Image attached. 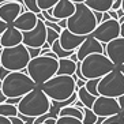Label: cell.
I'll return each instance as SVG.
<instances>
[{
	"instance_id": "obj_45",
	"label": "cell",
	"mask_w": 124,
	"mask_h": 124,
	"mask_svg": "<svg viewBox=\"0 0 124 124\" xmlns=\"http://www.w3.org/2000/svg\"><path fill=\"white\" fill-rule=\"evenodd\" d=\"M120 36L124 37V22L120 23Z\"/></svg>"
},
{
	"instance_id": "obj_6",
	"label": "cell",
	"mask_w": 124,
	"mask_h": 124,
	"mask_svg": "<svg viewBox=\"0 0 124 124\" xmlns=\"http://www.w3.org/2000/svg\"><path fill=\"white\" fill-rule=\"evenodd\" d=\"M113 68H116V66L110 62L105 53H91L83 60H80V72L86 80L94 78L100 79L110 72Z\"/></svg>"
},
{
	"instance_id": "obj_3",
	"label": "cell",
	"mask_w": 124,
	"mask_h": 124,
	"mask_svg": "<svg viewBox=\"0 0 124 124\" xmlns=\"http://www.w3.org/2000/svg\"><path fill=\"white\" fill-rule=\"evenodd\" d=\"M97 19H95L93 10L89 8L85 3L75 4L74 14L67 18V29L72 33L79 36H89L93 33V30L97 27Z\"/></svg>"
},
{
	"instance_id": "obj_7",
	"label": "cell",
	"mask_w": 124,
	"mask_h": 124,
	"mask_svg": "<svg viewBox=\"0 0 124 124\" xmlns=\"http://www.w3.org/2000/svg\"><path fill=\"white\" fill-rule=\"evenodd\" d=\"M30 55L27 46L23 44H18L15 46L1 48L0 49V62L4 68L10 71H23L27 67L30 60Z\"/></svg>"
},
{
	"instance_id": "obj_49",
	"label": "cell",
	"mask_w": 124,
	"mask_h": 124,
	"mask_svg": "<svg viewBox=\"0 0 124 124\" xmlns=\"http://www.w3.org/2000/svg\"><path fill=\"white\" fill-rule=\"evenodd\" d=\"M120 8L124 11V0H121V4H120Z\"/></svg>"
},
{
	"instance_id": "obj_27",
	"label": "cell",
	"mask_w": 124,
	"mask_h": 124,
	"mask_svg": "<svg viewBox=\"0 0 124 124\" xmlns=\"http://www.w3.org/2000/svg\"><path fill=\"white\" fill-rule=\"evenodd\" d=\"M98 80L97 78H94V79H87L86 80V83H85V87L87 89V91H90L93 95H95V97H98V90H97V86H98Z\"/></svg>"
},
{
	"instance_id": "obj_35",
	"label": "cell",
	"mask_w": 124,
	"mask_h": 124,
	"mask_svg": "<svg viewBox=\"0 0 124 124\" xmlns=\"http://www.w3.org/2000/svg\"><path fill=\"white\" fill-rule=\"evenodd\" d=\"M10 120H11V124H25L19 116H12V117H10Z\"/></svg>"
},
{
	"instance_id": "obj_32",
	"label": "cell",
	"mask_w": 124,
	"mask_h": 124,
	"mask_svg": "<svg viewBox=\"0 0 124 124\" xmlns=\"http://www.w3.org/2000/svg\"><path fill=\"white\" fill-rule=\"evenodd\" d=\"M27 51H29L30 57H36V56L41 55V48H29L27 46Z\"/></svg>"
},
{
	"instance_id": "obj_52",
	"label": "cell",
	"mask_w": 124,
	"mask_h": 124,
	"mask_svg": "<svg viewBox=\"0 0 124 124\" xmlns=\"http://www.w3.org/2000/svg\"><path fill=\"white\" fill-rule=\"evenodd\" d=\"M0 66H1V62H0Z\"/></svg>"
},
{
	"instance_id": "obj_37",
	"label": "cell",
	"mask_w": 124,
	"mask_h": 124,
	"mask_svg": "<svg viewBox=\"0 0 124 124\" xmlns=\"http://www.w3.org/2000/svg\"><path fill=\"white\" fill-rule=\"evenodd\" d=\"M108 14H109V16L112 19H117V21H119V15H117L116 10H112V8H110V10H108Z\"/></svg>"
},
{
	"instance_id": "obj_18",
	"label": "cell",
	"mask_w": 124,
	"mask_h": 124,
	"mask_svg": "<svg viewBox=\"0 0 124 124\" xmlns=\"http://www.w3.org/2000/svg\"><path fill=\"white\" fill-rule=\"evenodd\" d=\"M52 11L56 19H67L75 11V3H72L71 0H59L52 7Z\"/></svg>"
},
{
	"instance_id": "obj_16",
	"label": "cell",
	"mask_w": 124,
	"mask_h": 124,
	"mask_svg": "<svg viewBox=\"0 0 124 124\" xmlns=\"http://www.w3.org/2000/svg\"><path fill=\"white\" fill-rule=\"evenodd\" d=\"M37 22H38V16H37L36 12L26 10V11L19 14V16L12 22V26L16 27L18 30H21V31H27V30L33 29L37 25Z\"/></svg>"
},
{
	"instance_id": "obj_34",
	"label": "cell",
	"mask_w": 124,
	"mask_h": 124,
	"mask_svg": "<svg viewBox=\"0 0 124 124\" xmlns=\"http://www.w3.org/2000/svg\"><path fill=\"white\" fill-rule=\"evenodd\" d=\"M8 74H10V70H7V68H4L3 66H0V79L3 80L4 78L7 77Z\"/></svg>"
},
{
	"instance_id": "obj_44",
	"label": "cell",
	"mask_w": 124,
	"mask_h": 124,
	"mask_svg": "<svg viewBox=\"0 0 124 124\" xmlns=\"http://www.w3.org/2000/svg\"><path fill=\"white\" fill-rule=\"evenodd\" d=\"M6 98H7V97H6V95L3 94V91L0 90V104H1V102H4V101H6Z\"/></svg>"
},
{
	"instance_id": "obj_13",
	"label": "cell",
	"mask_w": 124,
	"mask_h": 124,
	"mask_svg": "<svg viewBox=\"0 0 124 124\" xmlns=\"http://www.w3.org/2000/svg\"><path fill=\"white\" fill-rule=\"evenodd\" d=\"M104 45L105 44H102L98 40H95L91 34L86 36L83 42H82V44L77 48V51H75V53H77V56H78V60L80 62V60H83L87 55H91V53H104V52H105V46H104Z\"/></svg>"
},
{
	"instance_id": "obj_22",
	"label": "cell",
	"mask_w": 124,
	"mask_h": 124,
	"mask_svg": "<svg viewBox=\"0 0 124 124\" xmlns=\"http://www.w3.org/2000/svg\"><path fill=\"white\" fill-rule=\"evenodd\" d=\"M59 116H72V117H77L79 120L83 119V112L77 108L75 105H67L62 109H59Z\"/></svg>"
},
{
	"instance_id": "obj_43",
	"label": "cell",
	"mask_w": 124,
	"mask_h": 124,
	"mask_svg": "<svg viewBox=\"0 0 124 124\" xmlns=\"http://www.w3.org/2000/svg\"><path fill=\"white\" fill-rule=\"evenodd\" d=\"M70 59H71V60H74L75 63H77V62H79V60H78V56H77V53H75V52H74L72 55L70 56Z\"/></svg>"
},
{
	"instance_id": "obj_14",
	"label": "cell",
	"mask_w": 124,
	"mask_h": 124,
	"mask_svg": "<svg viewBox=\"0 0 124 124\" xmlns=\"http://www.w3.org/2000/svg\"><path fill=\"white\" fill-rule=\"evenodd\" d=\"M23 11H25L23 3L16 1V0H10V1L0 4V19L7 22L8 25H12V22Z\"/></svg>"
},
{
	"instance_id": "obj_12",
	"label": "cell",
	"mask_w": 124,
	"mask_h": 124,
	"mask_svg": "<svg viewBox=\"0 0 124 124\" xmlns=\"http://www.w3.org/2000/svg\"><path fill=\"white\" fill-rule=\"evenodd\" d=\"M104 53L109 57V60L116 67H120L124 63V37L119 36L117 38L105 44Z\"/></svg>"
},
{
	"instance_id": "obj_55",
	"label": "cell",
	"mask_w": 124,
	"mask_h": 124,
	"mask_svg": "<svg viewBox=\"0 0 124 124\" xmlns=\"http://www.w3.org/2000/svg\"><path fill=\"white\" fill-rule=\"evenodd\" d=\"M123 115H124V112H123Z\"/></svg>"
},
{
	"instance_id": "obj_48",
	"label": "cell",
	"mask_w": 124,
	"mask_h": 124,
	"mask_svg": "<svg viewBox=\"0 0 124 124\" xmlns=\"http://www.w3.org/2000/svg\"><path fill=\"white\" fill-rule=\"evenodd\" d=\"M119 70H120L121 72H123V74H124V63H123V64H121V66H120V67H119Z\"/></svg>"
},
{
	"instance_id": "obj_36",
	"label": "cell",
	"mask_w": 124,
	"mask_h": 124,
	"mask_svg": "<svg viewBox=\"0 0 124 124\" xmlns=\"http://www.w3.org/2000/svg\"><path fill=\"white\" fill-rule=\"evenodd\" d=\"M93 14H94L95 19H97V23H101V22H102V15H104V12H100V11H93Z\"/></svg>"
},
{
	"instance_id": "obj_40",
	"label": "cell",
	"mask_w": 124,
	"mask_h": 124,
	"mask_svg": "<svg viewBox=\"0 0 124 124\" xmlns=\"http://www.w3.org/2000/svg\"><path fill=\"white\" fill-rule=\"evenodd\" d=\"M57 25L62 27V29H66L67 27V19H59L57 21Z\"/></svg>"
},
{
	"instance_id": "obj_19",
	"label": "cell",
	"mask_w": 124,
	"mask_h": 124,
	"mask_svg": "<svg viewBox=\"0 0 124 124\" xmlns=\"http://www.w3.org/2000/svg\"><path fill=\"white\" fill-rule=\"evenodd\" d=\"M77 70V63L71 60L70 57H62L59 59V67L56 74L57 75H74Z\"/></svg>"
},
{
	"instance_id": "obj_53",
	"label": "cell",
	"mask_w": 124,
	"mask_h": 124,
	"mask_svg": "<svg viewBox=\"0 0 124 124\" xmlns=\"http://www.w3.org/2000/svg\"><path fill=\"white\" fill-rule=\"evenodd\" d=\"M0 49H1V45H0Z\"/></svg>"
},
{
	"instance_id": "obj_39",
	"label": "cell",
	"mask_w": 124,
	"mask_h": 124,
	"mask_svg": "<svg viewBox=\"0 0 124 124\" xmlns=\"http://www.w3.org/2000/svg\"><path fill=\"white\" fill-rule=\"evenodd\" d=\"M0 124H11L10 117H6V116H1L0 115Z\"/></svg>"
},
{
	"instance_id": "obj_24",
	"label": "cell",
	"mask_w": 124,
	"mask_h": 124,
	"mask_svg": "<svg viewBox=\"0 0 124 124\" xmlns=\"http://www.w3.org/2000/svg\"><path fill=\"white\" fill-rule=\"evenodd\" d=\"M80 110L83 112V119H82V123H83V124H95L97 117H98V116L93 112V109H91V108H86V106H83V108H80Z\"/></svg>"
},
{
	"instance_id": "obj_47",
	"label": "cell",
	"mask_w": 124,
	"mask_h": 124,
	"mask_svg": "<svg viewBox=\"0 0 124 124\" xmlns=\"http://www.w3.org/2000/svg\"><path fill=\"white\" fill-rule=\"evenodd\" d=\"M71 1H72V3H85V1H86V0H71Z\"/></svg>"
},
{
	"instance_id": "obj_26",
	"label": "cell",
	"mask_w": 124,
	"mask_h": 124,
	"mask_svg": "<svg viewBox=\"0 0 124 124\" xmlns=\"http://www.w3.org/2000/svg\"><path fill=\"white\" fill-rule=\"evenodd\" d=\"M102 124H124V115H123V112L105 117L104 121H102Z\"/></svg>"
},
{
	"instance_id": "obj_10",
	"label": "cell",
	"mask_w": 124,
	"mask_h": 124,
	"mask_svg": "<svg viewBox=\"0 0 124 124\" xmlns=\"http://www.w3.org/2000/svg\"><path fill=\"white\" fill-rule=\"evenodd\" d=\"M22 44L29 48H42L46 42V26L44 19L38 18V22L31 30L22 31Z\"/></svg>"
},
{
	"instance_id": "obj_11",
	"label": "cell",
	"mask_w": 124,
	"mask_h": 124,
	"mask_svg": "<svg viewBox=\"0 0 124 124\" xmlns=\"http://www.w3.org/2000/svg\"><path fill=\"white\" fill-rule=\"evenodd\" d=\"M93 112L97 116H102V117H108L112 115L121 112L120 104L117 101V98L113 97H106V95H98L95 97V101L91 106Z\"/></svg>"
},
{
	"instance_id": "obj_9",
	"label": "cell",
	"mask_w": 124,
	"mask_h": 124,
	"mask_svg": "<svg viewBox=\"0 0 124 124\" xmlns=\"http://www.w3.org/2000/svg\"><path fill=\"white\" fill-rule=\"evenodd\" d=\"M91 36L102 44H108L109 41L115 40L120 36V22L117 19H112V18L102 21L93 30Z\"/></svg>"
},
{
	"instance_id": "obj_54",
	"label": "cell",
	"mask_w": 124,
	"mask_h": 124,
	"mask_svg": "<svg viewBox=\"0 0 124 124\" xmlns=\"http://www.w3.org/2000/svg\"><path fill=\"white\" fill-rule=\"evenodd\" d=\"M41 124H45V123H41Z\"/></svg>"
},
{
	"instance_id": "obj_33",
	"label": "cell",
	"mask_w": 124,
	"mask_h": 124,
	"mask_svg": "<svg viewBox=\"0 0 124 124\" xmlns=\"http://www.w3.org/2000/svg\"><path fill=\"white\" fill-rule=\"evenodd\" d=\"M18 116L22 119L25 124H34V119H36V117H33V116H25V115H21V113H19Z\"/></svg>"
},
{
	"instance_id": "obj_31",
	"label": "cell",
	"mask_w": 124,
	"mask_h": 124,
	"mask_svg": "<svg viewBox=\"0 0 124 124\" xmlns=\"http://www.w3.org/2000/svg\"><path fill=\"white\" fill-rule=\"evenodd\" d=\"M59 36H60V34H59L56 30L51 29V27H46V42L49 45H52L56 40H59Z\"/></svg>"
},
{
	"instance_id": "obj_5",
	"label": "cell",
	"mask_w": 124,
	"mask_h": 124,
	"mask_svg": "<svg viewBox=\"0 0 124 124\" xmlns=\"http://www.w3.org/2000/svg\"><path fill=\"white\" fill-rule=\"evenodd\" d=\"M37 85L34 80L27 75L25 70L23 71H10L7 77L1 80V89L3 94L10 97H23L30 90H33Z\"/></svg>"
},
{
	"instance_id": "obj_21",
	"label": "cell",
	"mask_w": 124,
	"mask_h": 124,
	"mask_svg": "<svg viewBox=\"0 0 124 124\" xmlns=\"http://www.w3.org/2000/svg\"><path fill=\"white\" fill-rule=\"evenodd\" d=\"M77 94H78V100H79L86 108H91V106H93V104H94V101H95V95H93L90 91H87V89L85 87V86L78 89Z\"/></svg>"
},
{
	"instance_id": "obj_42",
	"label": "cell",
	"mask_w": 124,
	"mask_h": 124,
	"mask_svg": "<svg viewBox=\"0 0 124 124\" xmlns=\"http://www.w3.org/2000/svg\"><path fill=\"white\" fill-rule=\"evenodd\" d=\"M45 124H56V119L55 117H48L46 120H44Z\"/></svg>"
},
{
	"instance_id": "obj_50",
	"label": "cell",
	"mask_w": 124,
	"mask_h": 124,
	"mask_svg": "<svg viewBox=\"0 0 124 124\" xmlns=\"http://www.w3.org/2000/svg\"><path fill=\"white\" fill-rule=\"evenodd\" d=\"M6 1H10V0H0V4H1V3H6Z\"/></svg>"
},
{
	"instance_id": "obj_46",
	"label": "cell",
	"mask_w": 124,
	"mask_h": 124,
	"mask_svg": "<svg viewBox=\"0 0 124 124\" xmlns=\"http://www.w3.org/2000/svg\"><path fill=\"white\" fill-rule=\"evenodd\" d=\"M116 12H117V15H119V18H121V16L124 15V11L121 10V8H117V10H116Z\"/></svg>"
},
{
	"instance_id": "obj_29",
	"label": "cell",
	"mask_w": 124,
	"mask_h": 124,
	"mask_svg": "<svg viewBox=\"0 0 124 124\" xmlns=\"http://www.w3.org/2000/svg\"><path fill=\"white\" fill-rule=\"evenodd\" d=\"M22 3H23L26 10L33 11V12H36V14L41 12L40 8H38V4H37V0H22Z\"/></svg>"
},
{
	"instance_id": "obj_38",
	"label": "cell",
	"mask_w": 124,
	"mask_h": 124,
	"mask_svg": "<svg viewBox=\"0 0 124 124\" xmlns=\"http://www.w3.org/2000/svg\"><path fill=\"white\" fill-rule=\"evenodd\" d=\"M8 27V23L7 22H4V21H1V19H0V36H1V33H3L4 30L7 29Z\"/></svg>"
},
{
	"instance_id": "obj_20",
	"label": "cell",
	"mask_w": 124,
	"mask_h": 124,
	"mask_svg": "<svg viewBox=\"0 0 124 124\" xmlns=\"http://www.w3.org/2000/svg\"><path fill=\"white\" fill-rule=\"evenodd\" d=\"M115 0H86L85 4L89 8H91L93 11H100V12H105L108 10L112 8V4Z\"/></svg>"
},
{
	"instance_id": "obj_4",
	"label": "cell",
	"mask_w": 124,
	"mask_h": 124,
	"mask_svg": "<svg viewBox=\"0 0 124 124\" xmlns=\"http://www.w3.org/2000/svg\"><path fill=\"white\" fill-rule=\"evenodd\" d=\"M57 67H59V59L40 55L36 56V57H31L29 60L27 67H26V72L34 80V83L37 86H40L44 82H46L49 78L56 75Z\"/></svg>"
},
{
	"instance_id": "obj_30",
	"label": "cell",
	"mask_w": 124,
	"mask_h": 124,
	"mask_svg": "<svg viewBox=\"0 0 124 124\" xmlns=\"http://www.w3.org/2000/svg\"><path fill=\"white\" fill-rule=\"evenodd\" d=\"M59 0H37V4H38V8L40 11H44V10H49L57 3Z\"/></svg>"
},
{
	"instance_id": "obj_2",
	"label": "cell",
	"mask_w": 124,
	"mask_h": 124,
	"mask_svg": "<svg viewBox=\"0 0 124 124\" xmlns=\"http://www.w3.org/2000/svg\"><path fill=\"white\" fill-rule=\"evenodd\" d=\"M16 106H18V112L21 115L37 117L49 112V109H51V100L48 98V95L38 86H36L27 94L21 97V101H19V104Z\"/></svg>"
},
{
	"instance_id": "obj_1",
	"label": "cell",
	"mask_w": 124,
	"mask_h": 124,
	"mask_svg": "<svg viewBox=\"0 0 124 124\" xmlns=\"http://www.w3.org/2000/svg\"><path fill=\"white\" fill-rule=\"evenodd\" d=\"M38 87L52 101H64L78 90L72 75H53Z\"/></svg>"
},
{
	"instance_id": "obj_23",
	"label": "cell",
	"mask_w": 124,
	"mask_h": 124,
	"mask_svg": "<svg viewBox=\"0 0 124 124\" xmlns=\"http://www.w3.org/2000/svg\"><path fill=\"white\" fill-rule=\"evenodd\" d=\"M0 115L6 117H12V116H18V106L8 104V102H1L0 104Z\"/></svg>"
},
{
	"instance_id": "obj_51",
	"label": "cell",
	"mask_w": 124,
	"mask_h": 124,
	"mask_svg": "<svg viewBox=\"0 0 124 124\" xmlns=\"http://www.w3.org/2000/svg\"><path fill=\"white\" fill-rule=\"evenodd\" d=\"M0 89H1V79H0Z\"/></svg>"
},
{
	"instance_id": "obj_28",
	"label": "cell",
	"mask_w": 124,
	"mask_h": 124,
	"mask_svg": "<svg viewBox=\"0 0 124 124\" xmlns=\"http://www.w3.org/2000/svg\"><path fill=\"white\" fill-rule=\"evenodd\" d=\"M56 124H83L82 120L72 116H59L56 119Z\"/></svg>"
},
{
	"instance_id": "obj_17",
	"label": "cell",
	"mask_w": 124,
	"mask_h": 124,
	"mask_svg": "<svg viewBox=\"0 0 124 124\" xmlns=\"http://www.w3.org/2000/svg\"><path fill=\"white\" fill-rule=\"evenodd\" d=\"M22 31L14 27L12 25H8V27L4 30L0 36V45L1 48L15 46L18 44H22Z\"/></svg>"
},
{
	"instance_id": "obj_25",
	"label": "cell",
	"mask_w": 124,
	"mask_h": 124,
	"mask_svg": "<svg viewBox=\"0 0 124 124\" xmlns=\"http://www.w3.org/2000/svg\"><path fill=\"white\" fill-rule=\"evenodd\" d=\"M51 49L55 52L56 55H57L59 59H62V57H70V56L75 52V51H66V49H63V48L60 46V44H59V40H56L55 42L51 45Z\"/></svg>"
},
{
	"instance_id": "obj_15",
	"label": "cell",
	"mask_w": 124,
	"mask_h": 124,
	"mask_svg": "<svg viewBox=\"0 0 124 124\" xmlns=\"http://www.w3.org/2000/svg\"><path fill=\"white\" fill-rule=\"evenodd\" d=\"M85 38H86V36L75 34L66 27V29H63L62 31H60L59 44H60V46H62L63 49H66V51H77V48L83 42Z\"/></svg>"
},
{
	"instance_id": "obj_8",
	"label": "cell",
	"mask_w": 124,
	"mask_h": 124,
	"mask_svg": "<svg viewBox=\"0 0 124 124\" xmlns=\"http://www.w3.org/2000/svg\"><path fill=\"white\" fill-rule=\"evenodd\" d=\"M97 90L100 95L113 98H119L121 94H124V74L119 70V67L113 68L110 72L100 78Z\"/></svg>"
},
{
	"instance_id": "obj_41",
	"label": "cell",
	"mask_w": 124,
	"mask_h": 124,
	"mask_svg": "<svg viewBox=\"0 0 124 124\" xmlns=\"http://www.w3.org/2000/svg\"><path fill=\"white\" fill-rule=\"evenodd\" d=\"M119 104H120V108H121V112H124V94H121L119 98H117Z\"/></svg>"
}]
</instances>
